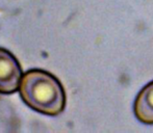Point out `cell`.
Segmentation results:
<instances>
[{
    "mask_svg": "<svg viewBox=\"0 0 153 133\" xmlns=\"http://www.w3.org/2000/svg\"><path fill=\"white\" fill-rule=\"evenodd\" d=\"M20 96L33 110L45 115L55 117L66 106V94L55 76L43 70H30L21 79Z\"/></svg>",
    "mask_w": 153,
    "mask_h": 133,
    "instance_id": "cell-1",
    "label": "cell"
},
{
    "mask_svg": "<svg viewBox=\"0 0 153 133\" xmlns=\"http://www.w3.org/2000/svg\"><path fill=\"white\" fill-rule=\"evenodd\" d=\"M22 77L17 58L4 48H0V94H14L19 89Z\"/></svg>",
    "mask_w": 153,
    "mask_h": 133,
    "instance_id": "cell-2",
    "label": "cell"
},
{
    "mask_svg": "<svg viewBox=\"0 0 153 133\" xmlns=\"http://www.w3.org/2000/svg\"><path fill=\"white\" fill-rule=\"evenodd\" d=\"M133 111L140 122L153 125V81L141 89L134 101Z\"/></svg>",
    "mask_w": 153,
    "mask_h": 133,
    "instance_id": "cell-3",
    "label": "cell"
}]
</instances>
